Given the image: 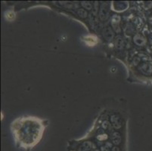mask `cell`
I'll list each match as a JSON object with an SVG mask.
<instances>
[{
	"instance_id": "11",
	"label": "cell",
	"mask_w": 152,
	"mask_h": 151,
	"mask_svg": "<svg viewBox=\"0 0 152 151\" xmlns=\"http://www.w3.org/2000/svg\"><path fill=\"white\" fill-rule=\"evenodd\" d=\"M86 4H84V2L82 3V5L84 6L85 8H86V9H88V10H91V8H92V5L91 3H89V2H86Z\"/></svg>"
},
{
	"instance_id": "13",
	"label": "cell",
	"mask_w": 152,
	"mask_h": 151,
	"mask_svg": "<svg viewBox=\"0 0 152 151\" xmlns=\"http://www.w3.org/2000/svg\"><path fill=\"white\" fill-rule=\"evenodd\" d=\"M91 151H101V150L98 149V148H95V149H93V150H91Z\"/></svg>"
},
{
	"instance_id": "3",
	"label": "cell",
	"mask_w": 152,
	"mask_h": 151,
	"mask_svg": "<svg viewBox=\"0 0 152 151\" xmlns=\"http://www.w3.org/2000/svg\"><path fill=\"white\" fill-rule=\"evenodd\" d=\"M110 122L116 129H119L123 126V119L118 114H113L110 118Z\"/></svg>"
},
{
	"instance_id": "9",
	"label": "cell",
	"mask_w": 152,
	"mask_h": 151,
	"mask_svg": "<svg viewBox=\"0 0 152 151\" xmlns=\"http://www.w3.org/2000/svg\"><path fill=\"white\" fill-rule=\"evenodd\" d=\"M115 45L116 47H117L118 48H121L123 46V40L120 36H118L117 38H116L115 39Z\"/></svg>"
},
{
	"instance_id": "4",
	"label": "cell",
	"mask_w": 152,
	"mask_h": 151,
	"mask_svg": "<svg viewBox=\"0 0 152 151\" xmlns=\"http://www.w3.org/2000/svg\"><path fill=\"white\" fill-rule=\"evenodd\" d=\"M102 35L107 41H111L114 38V32L110 27H106L104 28V30L102 31Z\"/></svg>"
},
{
	"instance_id": "2",
	"label": "cell",
	"mask_w": 152,
	"mask_h": 151,
	"mask_svg": "<svg viewBox=\"0 0 152 151\" xmlns=\"http://www.w3.org/2000/svg\"><path fill=\"white\" fill-rule=\"evenodd\" d=\"M70 150L74 151H91L92 150L97 148L96 145L92 141H83V142H79L76 143L74 142L71 144Z\"/></svg>"
},
{
	"instance_id": "7",
	"label": "cell",
	"mask_w": 152,
	"mask_h": 151,
	"mask_svg": "<svg viewBox=\"0 0 152 151\" xmlns=\"http://www.w3.org/2000/svg\"><path fill=\"white\" fill-rule=\"evenodd\" d=\"M142 71L144 72L145 73L150 74L152 73V64L151 63H148V64H145L142 65Z\"/></svg>"
},
{
	"instance_id": "8",
	"label": "cell",
	"mask_w": 152,
	"mask_h": 151,
	"mask_svg": "<svg viewBox=\"0 0 152 151\" xmlns=\"http://www.w3.org/2000/svg\"><path fill=\"white\" fill-rule=\"evenodd\" d=\"M86 42L89 46H94L97 43V39L92 36H89L86 38Z\"/></svg>"
},
{
	"instance_id": "5",
	"label": "cell",
	"mask_w": 152,
	"mask_h": 151,
	"mask_svg": "<svg viewBox=\"0 0 152 151\" xmlns=\"http://www.w3.org/2000/svg\"><path fill=\"white\" fill-rule=\"evenodd\" d=\"M110 141H111V143L115 145H119L122 141V136L118 131H114L110 135Z\"/></svg>"
},
{
	"instance_id": "12",
	"label": "cell",
	"mask_w": 152,
	"mask_h": 151,
	"mask_svg": "<svg viewBox=\"0 0 152 151\" xmlns=\"http://www.w3.org/2000/svg\"><path fill=\"white\" fill-rule=\"evenodd\" d=\"M111 151H121V150L117 147H113V148L111 149Z\"/></svg>"
},
{
	"instance_id": "1",
	"label": "cell",
	"mask_w": 152,
	"mask_h": 151,
	"mask_svg": "<svg viewBox=\"0 0 152 151\" xmlns=\"http://www.w3.org/2000/svg\"><path fill=\"white\" fill-rule=\"evenodd\" d=\"M47 123L36 117L18 118L12 123L17 143L24 148H31L41 140Z\"/></svg>"
},
{
	"instance_id": "6",
	"label": "cell",
	"mask_w": 152,
	"mask_h": 151,
	"mask_svg": "<svg viewBox=\"0 0 152 151\" xmlns=\"http://www.w3.org/2000/svg\"><path fill=\"white\" fill-rule=\"evenodd\" d=\"M108 8L107 4H103L101 7L100 12H99V17L102 20H106L107 18H108Z\"/></svg>"
},
{
	"instance_id": "10",
	"label": "cell",
	"mask_w": 152,
	"mask_h": 151,
	"mask_svg": "<svg viewBox=\"0 0 152 151\" xmlns=\"http://www.w3.org/2000/svg\"><path fill=\"white\" fill-rule=\"evenodd\" d=\"M77 13L82 18H85L87 17V12H86V11L85 10L84 8H80Z\"/></svg>"
}]
</instances>
